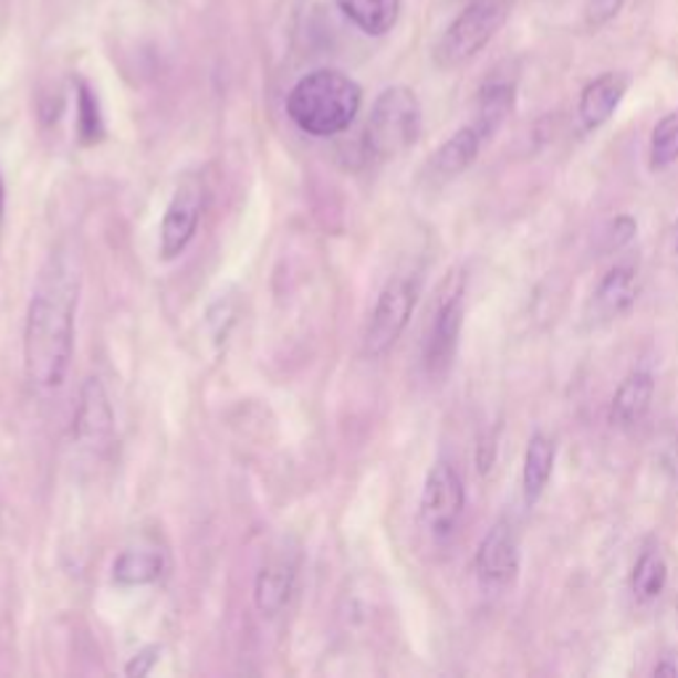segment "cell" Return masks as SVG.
<instances>
[{
    "label": "cell",
    "instance_id": "obj_6",
    "mask_svg": "<svg viewBox=\"0 0 678 678\" xmlns=\"http://www.w3.org/2000/svg\"><path fill=\"white\" fill-rule=\"evenodd\" d=\"M461 324H465V277L461 271H453L442 281L425 342V366L432 377H440L451 366L459 347Z\"/></svg>",
    "mask_w": 678,
    "mask_h": 678
},
{
    "label": "cell",
    "instance_id": "obj_4",
    "mask_svg": "<svg viewBox=\"0 0 678 678\" xmlns=\"http://www.w3.org/2000/svg\"><path fill=\"white\" fill-rule=\"evenodd\" d=\"M509 11H512L509 0H472L442 32L435 45V64L440 70H456L478 56L507 22Z\"/></svg>",
    "mask_w": 678,
    "mask_h": 678
},
{
    "label": "cell",
    "instance_id": "obj_13",
    "mask_svg": "<svg viewBox=\"0 0 678 678\" xmlns=\"http://www.w3.org/2000/svg\"><path fill=\"white\" fill-rule=\"evenodd\" d=\"M655 395V382L647 372H634L617 387L613 406H609V421L615 427H634L649 411Z\"/></svg>",
    "mask_w": 678,
    "mask_h": 678
},
{
    "label": "cell",
    "instance_id": "obj_22",
    "mask_svg": "<svg viewBox=\"0 0 678 678\" xmlns=\"http://www.w3.org/2000/svg\"><path fill=\"white\" fill-rule=\"evenodd\" d=\"M77 133L83 144H96L104 138V117H101L98 98L85 80L77 83Z\"/></svg>",
    "mask_w": 678,
    "mask_h": 678
},
{
    "label": "cell",
    "instance_id": "obj_16",
    "mask_svg": "<svg viewBox=\"0 0 678 678\" xmlns=\"http://www.w3.org/2000/svg\"><path fill=\"white\" fill-rule=\"evenodd\" d=\"M334 3L368 38L387 35L400 17V0H334Z\"/></svg>",
    "mask_w": 678,
    "mask_h": 678
},
{
    "label": "cell",
    "instance_id": "obj_15",
    "mask_svg": "<svg viewBox=\"0 0 678 678\" xmlns=\"http://www.w3.org/2000/svg\"><path fill=\"white\" fill-rule=\"evenodd\" d=\"M294 565L286 560H273L258 573L254 581V604L265 617H277L290 602L294 591Z\"/></svg>",
    "mask_w": 678,
    "mask_h": 678
},
{
    "label": "cell",
    "instance_id": "obj_11",
    "mask_svg": "<svg viewBox=\"0 0 678 678\" xmlns=\"http://www.w3.org/2000/svg\"><path fill=\"white\" fill-rule=\"evenodd\" d=\"M628 83L630 80L623 72H604V75L591 80L586 88H583L578 104L581 123L586 131H596V127H602L613 117L623 96H626Z\"/></svg>",
    "mask_w": 678,
    "mask_h": 678
},
{
    "label": "cell",
    "instance_id": "obj_3",
    "mask_svg": "<svg viewBox=\"0 0 678 678\" xmlns=\"http://www.w3.org/2000/svg\"><path fill=\"white\" fill-rule=\"evenodd\" d=\"M421 106L419 98L406 85H393L382 91L368 114L364 146L366 154L377 163L400 157L419 140Z\"/></svg>",
    "mask_w": 678,
    "mask_h": 678
},
{
    "label": "cell",
    "instance_id": "obj_7",
    "mask_svg": "<svg viewBox=\"0 0 678 678\" xmlns=\"http://www.w3.org/2000/svg\"><path fill=\"white\" fill-rule=\"evenodd\" d=\"M465 482H461L459 472H456L451 461H438L427 472L425 490H421L419 501V517L435 539H446L459 525L461 514H465Z\"/></svg>",
    "mask_w": 678,
    "mask_h": 678
},
{
    "label": "cell",
    "instance_id": "obj_8",
    "mask_svg": "<svg viewBox=\"0 0 678 678\" xmlns=\"http://www.w3.org/2000/svg\"><path fill=\"white\" fill-rule=\"evenodd\" d=\"M201 210H205V186L194 176L184 178L167 205L163 228H159V254L165 260H176L186 252V247L197 237Z\"/></svg>",
    "mask_w": 678,
    "mask_h": 678
},
{
    "label": "cell",
    "instance_id": "obj_24",
    "mask_svg": "<svg viewBox=\"0 0 678 678\" xmlns=\"http://www.w3.org/2000/svg\"><path fill=\"white\" fill-rule=\"evenodd\" d=\"M634 237H636V220L630 218V215H620V218H615V223L609 226L607 231V252L620 250V247H626Z\"/></svg>",
    "mask_w": 678,
    "mask_h": 678
},
{
    "label": "cell",
    "instance_id": "obj_19",
    "mask_svg": "<svg viewBox=\"0 0 678 678\" xmlns=\"http://www.w3.org/2000/svg\"><path fill=\"white\" fill-rule=\"evenodd\" d=\"M636 300V271L630 265H615L602 279L599 290H596V305L599 311L613 319V315H623L634 305Z\"/></svg>",
    "mask_w": 678,
    "mask_h": 678
},
{
    "label": "cell",
    "instance_id": "obj_18",
    "mask_svg": "<svg viewBox=\"0 0 678 678\" xmlns=\"http://www.w3.org/2000/svg\"><path fill=\"white\" fill-rule=\"evenodd\" d=\"M165 573V556L154 549H127L114 560L112 575L123 586H146Z\"/></svg>",
    "mask_w": 678,
    "mask_h": 678
},
{
    "label": "cell",
    "instance_id": "obj_10",
    "mask_svg": "<svg viewBox=\"0 0 678 678\" xmlns=\"http://www.w3.org/2000/svg\"><path fill=\"white\" fill-rule=\"evenodd\" d=\"M114 432V414L106 389L98 379H88L80 389L75 411V438L88 448H104Z\"/></svg>",
    "mask_w": 678,
    "mask_h": 678
},
{
    "label": "cell",
    "instance_id": "obj_20",
    "mask_svg": "<svg viewBox=\"0 0 678 678\" xmlns=\"http://www.w3.org/2000/svg\"><path fill=\"white\" fill-rule=\"evenodd\" d=\"M668 583V565L657 552H644L630 575V588L642 602L657 599Z\"/></svg>",
    "mask_w": 678,
    "mask_h": 678
},
{
    "label": "cell",
    "instance_id": "obj_2",
    "mask_svg": "<svg viewBox=\"0 0 678 678\" xmlns=\"http://www.w3.org/2000/svg\"><path fill=\"white\" fill-rule=\"evenodd\" d=\"M364 91L340 70H313L294 83L286 96V114L302 133L332 138L345 133L358 117Z\"/></svg>",
    "mask_w": 678,
    "mask_h": 678
},
{
    "label": "cell",
    "instance_id": "obj_21",
    "mask_svg": "<svg viewBox=\"0 0 678 678\" xmlns=\"http://www.w3.org/2000/svg\"><path fill=\"white\" fill-rule=\"evenodd\" d=\"M678 159V112L666 114L655 125L653 140H649V167L663 170Z\"/></svg>",
    "mask_w": 678,
    "mask_h": 678
},
{
    "label": "cell",
    "instance_id": "obj_23",
    "mask_svg": "<svg viewBox=\"0 0 678 678\" xmlns=\"http://www.w3.org/2000/svg\"><path fill=\"white\" fill-rule=\"evenodd\" d=\"M623 3H626V0H588L586 24L596 30V27H604L607 22H613L617 13L623 11Z\"/></svg>",
    "mask_w": 678,
    "mask_h": 678
},
{
    "label": "cell",
    "instance_id": "obj_17",
    "mask_svg": "<svg viewBox=\"0 0 678 678\" xmlns=\"http://www.w3.org/2000/svg\"><path fill=\"white\" fill-rule=\"evenodd\" d=\"M554 472V442L546 435L535 432L528 440L525 451V469H522V493H525V503L533 507L546 490L549 480Z\"/></svg>",
    "mask_w": 678,
    "mask_h": 678
},
{
    "label": "cell",
    "instance_id": "obj_26",
    "mask_svg": "<svg viewBox=\"0 0 678 678\" xmlns=\"http://www.w3.org/2000/svg\"><path fill=\"white\" fill-rule=\"evenodd\" d=\"M493 461H496V435H486V438H482V442H480V453H478L480 472L482 474L490 472Z\"/></svg>",
    "mask_w": 678,
    "mask_h": 678
},
{
    "label": "cell",
    "instance_id": "obj_1",
    "mask_svg": "<svg viewBox=\"0 0 678 678\" xmlns=\"http://www.w3.org/2000/svg\"><path fill=\"white\" fill-rule=\"evenodd\" d=\"M80 265L59 247L40 268L24 324V374L35 387L53 389L66 379L75 351Z\"/></svg>",
    "mask_w": 678,
    "mask_h": 678
},
{
    "label": "cell",
    "instance_id": "obj_25",
    "mask_svg": "<svg viewBox=\"0 0 678 678\" xmlns=\"http://www.w3.org/2000/svg\"><path fill=\"white\" fill-rule=\"evenodd\" d=\"M157 655H159V649H144V653L136 655L131 663H127L125 674L127 676H146L152 670L154 663H157Z\"/></svg>",
    "mask_w": 678,
    "mask_h": 678
},
{
    "label": "cell",
    "instance_id": "obj_12",
    "mask_svg": "<svg viewBox=\"0 0 678 678\" xmlns=\"http://www.w3.org/2000/svg\"><path fill=\"white\" fill-rule=\"evenodd\" d=\"M480 144L482 136L478 133V127L474 125L459 127V131H456L453 136L432 154V159H429L427 165V176L438 180V184L461 176V173L478 159Z\"/></svg>",
    "mask_w": 678,
    "mask_h": 678
},
{
    "label": "cell",
    "instance_id": "obj_5",
    "mask_svg": "<svg viewBox=\"0 0 678 678\" xmlns=\"http://www.w3.org/2000/svg\"><path fill=\"white\" fill-rule=\"evenodd\" d=\"M419 298V286L411 277H393L379 292L372 319H368L364 334V353L368 358H382L393 351L395 342L406 332L408 321Z\"/></svg>",
    "mask_w": 678,
    "mask_h": 678
},
{
    "label": "cell",
    "instance_id": "obj_27",
    "mask_svg": "<svg viewBox=\"0 0 678 678\" xmlns=\"http://www.w3.org/2000/svg\"><path fill=\"white\" fill-rule=\"evenodd\" d=\"M663 674H668V676H678V668H670V666H657V668H655V676H663Z\"/></svg>",
    "mask_w": 678,
    "mask_h": 678
},
{
    "label": "cell",
    "instance_id": "obj_9",
    "mask_svg": "<svg viewBox=\"0 0 678 678\" xmlns=\"http://www.w3.org/2000/svg\"><path fill=\"white\" fill-rule=\"evenodd\" d=\"M474 570L482 586L503 588L520 573V543H517L514 525L509 520H499L482 539Z\"/></svg>",
    "mask_w": 678,
    "mask_h": 678
},
{
    "label": "cell",
    "instance_id": "obj_28",
    "mask_svg": "<svg viewBox=\"0 0 678 678\" xmlns=\"http://www.w3.org/2000/svg\"><path fill=\"white\" fill-rule=\"evenodd\" d=\"M3 210H6V189H3V178H0V220H3Z\"/></svg>",
    "mask_w": 678,
    "mask_h": 678
},
{
    "label": "cell",
    "instance_id": "obj_14",
    "mask_svg": "<svg viewBox=\"0 0 678 678\" xmlns=\"http://www.w3.org/2000/svg\"><path fill=\"white\" fill-rule=\"evenodd\" d=\"M514 83L512 80L490 77L486 85L480 88L478 96V112H474V127L486 138H493L499 133V127L507 123L509 114L514 109Z\"/></svg>",
    "mask_w": 678,
    "mask_h": 678
},
{
    "label": "cell",
    "instance_id": "obj_29",
    "mask_svg": "<svg viewBox=\"0 0 678 678\" xmlns=\"http://www.w3.org/2000/svg\"><path fill=\"white\" fill-rule=\"evenodd\" d=\"M674 247H676V252H678V223H676V231H674Z\"/></svg>",
    "mask_w": 678,
    "mask_h": 678
}]
</instances>
